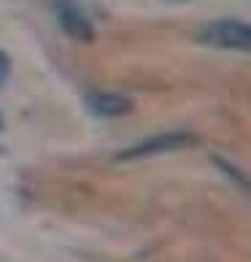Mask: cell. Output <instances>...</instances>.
Returning a JSON list of instances; mask_svg holds the SVG:
<instances>
[{
  "instance_id": "1",
  "label": "cell",
  "mask_w": 251,
  "mask_h": 262,
  "mask_svg": "<svg viewBox=\"0 0 251 262\" xmlns=\"http://www.w3.org/2000/svg\"><path fill=\"white\" fill-rule=\"evenodd\" d=\"M202 41L219 49L248 52L251 54V25L240 19H216L202 30Z\"/></svg>"
},
{
  "instance_id": "2",
  "label": "cell",
  "mask_w": 251,
  "mask_h": 262,
  "mask_svg": "<svg viewBox=\"0 0 251 262\" xmlns=\"http://www.w3.org/2000/svg\"><path fill=\"white\" fill-rule=\"evenodd\" d=\"M197 143V138L192 133H159V135H151V138L135 143V146L124 149L119 154V162H130V160H143V157H157V154H170V151H181Z\"/></svg>"
},
{
  "instance_id": "3",
  "label": "cell",
  "mask_w": 251,
  "mask_h": 262,
  "mask_svg": "<svg viewBox=\"0 0 251 262\" xmlns=\"http://www.w3.org/2000/svg\"><path fill=\"white\" fill-rule=\"evenodd\" d=\"M57 22H60V27L65 30V35L73 38V41H79V43H92L95 41V27L89 22V16H86L76 3H71V0H62V3L57 6Z\"/></svg>"
},
{
  "instance_id": "4",
  "label": "cell",
  "mask_w": 251,
  "mask_h": 262,
  "mask_svg": "<svg viewBox=\"0 0 251 262\" xmlns=\"http://www.w3.org/2000/svg\"><path fill=\"white\" fill-rule=\"evenodd\" d=\"M84 105L95 116H105V119L124 116L132 111V100L119 92H89V95H84Z\"/></svg>"
},
{
  "instance_id": "5",
  "label": "cell",
  "mask_w": 251,
  "mask_h": 262,
  "mask_svg": "<svg viewBox=\"0 0 251 262\" xmlns=\"http://www.w3.org/2000/svg\"><path fill=\"white\" fill-rule=\"evenodd\" d=\"M211 162H214L216 168H219L221 173H224V176H227L230 181H233V184H235V187H238L240 192H246V195L251 198V179H248L246 173L238 168V165H233V162H230V160H224V157H219V154H214V157H211Z\"/></svg>"
},
{
  "instance_id": "6",
  "label": "cell",
  "mask_w": 251,
  "mask_h": 262,
  "mask_svg": "<svg viewBox=\"0 0 251 262\" xmlns=\"http://www.w3.org/2000/svg\"><path fill=\"white\" fill-rule=\"evenodd\" d=\"M8 73H11V60H8V54H6V52H0V86L6 84Z\"/></svg>"
}]
</instances>
